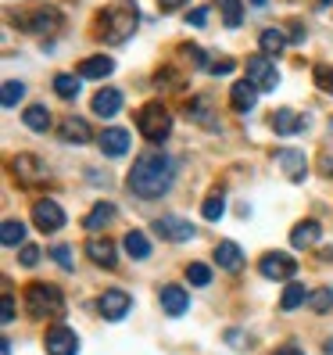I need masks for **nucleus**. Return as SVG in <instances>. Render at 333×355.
I'll return each instance as SVG.
<instances>
[{"instance_id":"1","label":"nucleus","mask_w":333,"mask_h":355,"mask_svg":"<svg viewBox=\"0 0 333 355\" xmlns=\"http://www.w3.org/2000/svg\"><path fill=\"white\" fill-rule=\"evenodd\" d=\"M172 183H176V162L158 155V151H143L136 158V165L129 169V191L143 201L169 194Z\"/></svg>"},{"instance_id":"2","label":"nucleus","mask_w":333,"mask_h":355,"mask_svg":"<svg viewBox=\"0 0 333 355\" xmlns=\"http://www.w3.org/2000/svg\"><path fill=\"white\" fill-rule=\"evenodd\" d=\"M100 36L104 44H126V40L136 33V8L126 4V0H118V4H111L108 11H100Z\"/></svg>"},{"instance_id":"3","label":"nucleus","mask_w":333,"mask_h":355,"mask_svg":"<svg viewBox=\"0 0 333 355\" xmlns=\"http://www.w3.org/2000/svg\"><path fill=\"white\" fill-rule=\"evenodd\" d=\"M136 130H140V137H147L151 144L165 140V137L172 133V115H169V108H165V104H158V101L143 104V108L136 112Z\"/></svg>"},{"instance_id":"4","label":"nucleus","mask_w":333,"mask_h":355,"mask_svg":"<svg viewBox=\"0 0 333 355\" xmlns=\"http://www.w3.org/2000/svg\"><path fill=\"white\" fill-rule=\"evenodd\" d=\"M26 305L36 320L44 316H61L65 312V298H61V291L51 287V284H29L26 287Z\"/></svg>"},{"instance_id":"5","label":"nucleus","mask_w":333,"mask_h":355,"mask_svg":"<svg viewBox=\"0 0 333 355\" xmlns=\"http://www.w3.org/2000/svg\"><path fill=\"white\" fill-rule=\"evenodd\" d=\"M247 79H251L258 90H276V83H280L276 61L269 58V54H255V58H247Z\"/></svg>"},{"instance_id":"6","label":"nucleus","mask_w":333,"mask_h":355,"mask_svg":"<svg viewBox=\"0 0 333 355\" xmlns=\"http://www.w3.org/2000/svg\"><path fill=\"white\" fill-rule=\"evenodd\" d=\"M33 223L44 230V234H57L61 226H65V212H61V205L51 201V198H39L33 205Z\"/></svg>"},{"instance_id":"7","label":"nucleus","mask_w":333,"mask_h":355,"mask_svg":"<svg viewBox=\"0 0 333 355\" xmlns=\"http://www.w3.org/2000/svg\"><path fill=\"white\" fill-rule=\"evenodd\" d=\"M258 273L265 277V280H290L298 273V262L290 259V255H283V252H269V255H262V262H258Z\"/></svg>"},{"instance_id":"8","label":"nucleus","mask_w":333,"mask_h":355,"mask_svg":"<svg viewBox=\"0 0 333 355\" xmlns=\"http://www.w3.org/2000/svg\"><path fill=\"white\" fill-rule=\"evenodd\" d=\"M129 309H133V298L126 295V291H104V295L97 298V312L104 320H126Z\"/></svg>"},{"instance_id":"9","label":"nucleus","mask_w":333,"mask_h":355,"mask_svg":"<svg viewBox=\"0 0 333 355\" xmlns=\"http://www.w3.org/2000/svg\"><path fill=\"white\" fill-rule=\"evenodd\" d=\"M44 348H47V355H75L79 352V338H75V330H69V327H51L47 338H44Z\"/></svg>"},{"instance_id":"10","label":"nucleus","mask_w":333,"mask_h":355,"mask_svg":"<svg viewBox=\"0 0 333 355\" xmlns=\"http://www.w3.org/2000/svg\"><path fill=\"white\" fill-rule=\"evenodd\" d=\"M154 230H158V237L172 241V244H183V241L194 237V223H186L183 216H161L154 223Z\"/></svg>"},{"instance_id":"11","label":"nucleus","mask_w":333,"mask_h":355,"mask_svg":"<svg viewBox=\"0 0 333 355\" xmlns=\"http://www.w3.org/2000/svg\"><path fill=\"white\" fill-rule=\"evenodd\" d=\"M18 26H22L26 33H54V29L61 26V11L39 8V11H33V15H22V18H18Z\"/></svg>"},{"instance_id":"12","label":"nucleus","mask_w":333,"mask_h":355,"mask_svg":"<svg viewBox=\"0 0 333 355\" xmlns=\"http://www.w3.org/2000/svg\"><path fill=\"white\" fill-rule=\"evenodd\" d=\"M11 169H15L18 183H44V180H47V165L39 162L36 155H18V158L11 162Z\"/></svg>"},{"instance_id":"13","label":"nucleus","mask_w":333,"mask_h":355,"mask_svg":"<svg viewBox=\"0 0 333 355\" xmlns=\"http://www.w3.org/2000/svg\"><path fill=\"white\" fill-rule=\"evenodd\" d=\"M276 165H283V173H287V180H294V183H301L305 180V151H298V148H280L276 151Z\"/></svg>"},{"instance_id":"14","label":"nucleus","mask_w":333,"mask_h":355,"mask_svg":"<svg viewBox=\"0 0 333 355\" xmlns=\"http://www.w3.org/2000/svg\"><path fill=\"white\" fill-rule=\"evenodd\" d=\"M115 72V61L108 54H97V58H82L79 65H75V76L79 79H104V76H111Z\"/></svg>"},{"instance_id":"15","label":"nucleus","mask_w":333,"mask_h":355,"mask_svg":"<svg viewBox=\"0 0 333 355\" xmlns=\"http://www.w3.org/2000/svg\"><path fill=\"white\" fill-rule=\"evenodd\" d=\"M161 309L169 312V316H183L186 309H190V295L179 287V284H169V287H161V295H158Z\"/></svg>"},{"instance_id":"16","label":"nucleus","mask_w":333,"mask_h":355,"mask_svg":"<svg viewBox=\"0 0 333 355\" xmlns=\"http://www.w3.org/2000/svg\"><path fill=\"white\" fill-rule=\"evenodd\" d=\"M255 101H258V87L251 79H237L233 83V90H230V104H233V112H251L255 108Z\"/></svg>"},{"instance_id":"17","label":"nucleus","mask_w":333,"mask_h":355,"mask_svg":"<svg viewBox=\"0 0 333 355\" xmlns=\"http://www.w3.org/2000/svg\"><path fill=\"white\" fill-rule=\"evenodd\" d=\"M100 155H108V158H122L129 151V133L126 130H104L100 133Z\"/></svg>"},{"instance_id":"18","label":"nucleus","mask_w":333,"mask_h":355,"mask_svg":"<svg viewBox=\"0 0 333 355\" xmlns=\"http://www.w3.org/2000/svg\"><path fill=\"white\" fill-rule=\"evenodd\" d=\"M115 216H118V208H115V205H108V201H97V205L90 208V216L82 219V226H87L90 234H97V230L111 226V223H115Z\"/></svg>"},{"instance_id":"19","label":"nucleus","mask_w":333,"mask_h":355,"mask_svg":"<svg viewBox=\"0 0 333 355\" xmlns=\"http://www.w3.org/2000/svg\"><path fill=\"white\" fill-rule=\"evenodd\" d=\"M118 108H122V94H118L115 87H104V90H97V94H93V112H97L100 119L118 115Z\"/></svg>"},{"instance_id":"20","label":"nucleus","mask_w":333,"mask_h":355,"mask_svg":"<svg viewBox=\"0 0 333 355\" xmlns=\"http://www.w3.org/2000/svg\"><path fill=\"white\" fill-rule=\"evenodd\" d=\"M87 255H90V262H97V266H104V269H111L115 262H118V255H115V244L108 241V237H93V241H87Z\"/></svg>"},{"instance_id":"21","label":"nucleus","mask_w":333,"mask_h":355,"mask_svg":"<svg viewBox=\"0 0 333 355\" xmlns=\"http://www.w3.org/2000/svg\"><path fill=\"white\" fill-rule=\"evenodd\" d=\"M215 262H219V269H226V273H237V269L244 266V252H240L233 241H219V248H215Z\"/></svg>"},{"instance_id":"22","label":"nucleus","mask_w":333,"mask_h":355,"mask_svg":"<svg viewBox=\"0 0 333 355\" xmlns=\"http://www.w3.org/2000/svg\"><path fill=\"white\" fill-rule=\"evenodd\" d=\"M305 126H308V119L298 115V112H290V108H280V112L273 115V130H276L280 137H290V133H298V130H305Z\"/></svg>"},{"instance_id":"23","label":"nucleus","mask_w":333,"mask_h":355,"mask_svg":"<svg viewBox=\"0 0 333 355\" xmlns=\"http://www.w3.org/2000/svg\"><path fill=\"white\" fill-rule=\"evenodd\" d=\"M323 237V226L316 223V219H308V223H298L294 230H290V244L294 248H312Z\"/></svg>"},{"instance_id":"24","label":"nucleus","mask_w":333,"mask_h":355,"mask_svg":"<svg viewBox=\"0 0 333 355\" xmlns=\"http://www.w3.org/2000/svg\"><path fill=\"white\" fill-rule=\"evenodd\" d=\"M93 133H90V126H87V119H75V115H69L65 122H61V140H69V144H87Z\"/></svg>"},{"instance_id":"25","label":"nucleus","mask_w":333,"mask_h":355,"mask_svg":"<svg viewBox=\"0 0 333 355\" xmlns=\"http://www.w3.org/2000/svg\"><path fill=\"white\" fill-rule=\"evenodd\" d=\"M122 244H126V255L136 259V262H143V259L151 255V241H147V234H143V230H129Z\"/></svg>"},{"instance_id":"26","label":"nucleus","mask_w":333,"mask_h":355,"mask_svg":"<svg viewBox=\"0 0 333 355\" xmlns=\"http://www.w3.org/2000/svg\"><path fill=\"white\" fill-rule=\"evenodd\" d=\"M22 122H26L33 133H47L51 130V112L44 108V104H33V108L22 112Z\"/></svg>"},{"instance_id":"27","label":"nucleus","mask_w":333,"mask_h":355,"mask_svg":"<svg viewBox=\"0 0 333 355\" xmlns=\"http://www.w3.org/2000/svg\"><path fill=\"white\" fill-rule=\"evenodd\" d=\"M0 241H4V248H18V244L26 241V223L4 219V223H0Z\"/></svg>"},{"instance_id":"28","label":"nucleus","mask_w":333,"mask_h":355,"mask_svg":"<svg viewBox=\"0 0 333 355\" xmlns=\"http://www.w3.org/2000/svg\"><path fill=\"white\" fill-rule=\"evenodd\" d=\"M305 298H308V291H305V284H298V280H290V284H287V291H283V298H280V309H283V312H294L298 305H305Z\"/></svg>"},{"instance_id":"29","label":"nucleus","mask_w":333,"mask_h":355,"mask_svg":"<svg viewBox=\"0 0 333 355\" xmlns=\"http://www.w3.org/2000/svg\"><path fill=\"white\" fill-rule=\"evenodd\" d=\"M258 44H262V54H269V58H276L283 47H287V36L280 33V29H265L262 36H258Z\"/></svg>"},{"instance_id":"30","label":"nucleus","mask_w":333,"mask_h":355,"mask_svg":"<svg viewBox=\"0 0 333 355\" xmlns=\"http://www.w3.org/2000/svg\"><path fill=\"white\" fill-rule=\"evenodd\" d=\"M219 11H222V22L230 29H237L244 22V4L240 0H219Z\"/></svg>"},{"instance_id":"31","label":"nucleus","mask_w":333,"mask_h":355,"mask_svg":"<svg viewBox=\"0 0 333 355\" xmlns=\"http://www.w3.org/2000/svg\"><path fill=\"white\" fill-rule=\"evenodd\" d=\"M54 94H57V97H65V101H75V97H79V79L69 76V72L54 76Z\"/></svg>"},{"instance_id":"32","label":"nucleus","mask_w":333,"mask_h":355,"mask_svg":"<svg viewBox=\"0 0 333 355\" xmlns=\"http://www.w3.org/2000/svg\"><path fill=\"white\" fill-rule=\"evenodd\" d=\"M308 309L312 312H330L333 309V287H319L316 295H308Z\"/></svg>"},{"instance_id":"33","label":"nucleus","mask_w":333,"mask_h":355,"mask_svg":"<svg viewBox=\"0 0 333 355\" xmlns=\"http://www.w3.org/2000/svg\"><path fill=\"white\" fill-rule=\"evenodd\" d=\"M186 280H190L194 287H208V284H212V269L201 266V262H190V266H186Z\"/></svg>"},{"instance_id":"34","label":"nucleus","mask_w":333,"mask_h":355,"mask_svg":"<svg viewBox=\"0 0 333 355\" xmlns=\"http://www.w3.org/2000/svg\"><path fill=\"white\" fill-rule=\"evenodd\" d=\"M26 97V83H18V79H8L4 83V108H18V101Z\"/></svg>"},{"instance_id":"35","label":"nucleus","mask_w":333,"mask_h":355,"mask_svg":"<svg viewBox=\"0 0 333 355\" xmlns=\"http://www.w3.org/2000/svg\"><path fill=\"white\" fill-rule=\"evenodd\" d=\"M201 212H204V219H222V212H226V201H222V194H212L204 205H201Z\"/></svg>"},{"instance_id":"36","label":"nucleus","mask_w":333,"mask_h":355,"mask_svg":"<svg viewBox=\"0 0 333 355\" xmlns=\"http://www.w3.org/2000/svg\"><path fill=\"white\" fill-rule=\"evenodd\" d=\"M316 87L326 90V94H333V69L330 65H316Z\"/></svg>"},{"instance_id":"37","label":"nucleus","mask_w":333,"mask_h":355,"mask_svg":"<svg viewBox=\"0 0 333 355\" xmlns=\"http://www.w3.org/2000/svg\"><path fill=\"white\" fill-rule=\"evenodd\" d=\"M186 115L197 119V122H212V119H208V97H194V104L186 108Z\"/></svg>"},{"instance_id":"38","label":"nucleus","mask_w":333,"mask_h":355,"mask_svg":"<svg viewBox=\"0 0 333 355\" xmlns=\"http://www.w3.org/2000/svg\"><path fill=\"white\" fill-rule=\"evenodd\" d=\"M51 255H54V262H57L61 269H72V266H75V262H72V248H69V244H57Z\"/></svg>"},{"instance_id":"39","label":"nucleus","mask_w":333,"mask_h":355,"mask_svg":"<svg viewBox=\"0 0 333 355\" xmlns=\"http://www.w3.org/2000/svg\"><path fill=\"white\" fill-rule=\"evenodd\" d=\"M18 262H22L26 269H33L39 262V248L36 244H22V255H18Z\"/></svg>"},{"instance_id":"40","label":"nucleus","mask_w":333,"mask_h":355,"mask_svg":"<svg viewBox=\"0 0 333 355\" xmlns=\"http://www.w3.org/2000/svg\"><path fill=\"white\" fill-rule=\"evenodd\" d=\"M204 18H208V8H194L190 15H186V22H190L194 29H201V26H204Z\"/></svg>"},{"instance_id":"41","label":"nucleus","mask_w":333,"mask_h":355,"mask_svg":"<svg viewBox=\"0 0 333 355\" xmlns=\"http://www.w3.org/2000/svg\"><path fill=\"white\" fill-rule=\"evenodd\" d=\"M233 69H237V65H233L230 58H222V61H212V72H215V76H230Z\"/></svg>"},{"instance_id":"42","label":"nucleus","mask_w":333,"mask_h":355,"mask_svg":"<svg viewBox=\"0 0 333 355\" xmlns=\"http://www.w3.org/2000/svg\"><path fill=\"white\" fill-rule=\"evenodd\" d=\"M273 355H305V348H301L298 341H287V345H280Z\"/></svg>"},{"instance_id":"43","label":"nucleus","mask_w":333,"mask_h":355,"mask_svg":"<svg viewBox=\"0 0 333 355\" xmlns=\"http://www.w3.org/2000/svg\"><path fill=\"white\" fill-rule=\"evenodd\" d=\"M0 320H4V323L15 320V302H11V295H4V312H0Z\"/></svg>"},{"instance_id":"44","label":"nucleus","mask_w":333,"mask_h":355,"mask_svg":"<svg viewBox=\"0 0 333 355\" xmlns=\"http://www.w3.org/2000/svg\"><path fill=\"white\" fill-rule=\"evenodd\" d=\"M183 51L190 54V61H194V65H204V51H201V47H194V44H190V47H183Z\"/></svg>"},{"instance_id":"45","label":"nucleus","mask_w":333,"mask_h":355,"mask_svg":"<svg viewBox=\"0 0 333 355\" xmlns=\"http://www.w3.org/2000/svg\"><path fill=\"white\" fill-rule=\"evenodd\" d=\"M183 4H186V0H158L161 11H176V8H183Z\"/></svg>"},{"instance_id":"46","label":"nucleus","mask_w":333,"mask_h":355,"mask_svg":"<svg viewBox=\"0 0 333 355\" xmlns=\"http://www.w3.org/2000/svg\"><path fill=\"white\" fill-rule=\"evenodd\" d=\"M226 341H230L233 348H240V345H244V341H240V330H230V334H226Z\"/></svg>"},{"instance_id":"47","label":"nucleus","mask_w":333,"mask_h":355,"mask_svg":"<svg viewBox=\"0 0 333 355\" xmlns=\"http://www.w3.org/2000/svg\"><path fill=\"white\" fill-rule=\"evenodd\" d=\"M326 176H333V158H326Z\"/></svg>"},{"instance_id":"48","label":"nucleus","mask_w":333,"mask_h":355,"mask_svg":"<svg viewBox=\"0 0 333 355\" xmlns=\"http://www.w3.org/2000/svg\"><path fill=\"white\" fill-rule=\"evenodd\" d=\"M323 348H326V355H333V341H326V345H323Z\"/></svg>"},{"instance_id":"49","label":"nucleus","mask_w":333,"mask_h":355,"mask_svg":"<svg viewBox=\"0 0 333 355\" xmlns=\"http://www.w3.org/2000/svg\"><path fill=\"white\" fill-rule=\"evenodd\" d=\"M251 4H255V8H265V4H269V0H251Z\"/></svg>"},{"instance_id":"50","label":"nucleus","mask_w":333,"mask_h":355,"mask_svg":"<svg viewBox=\"0 0 333 355\" xmlns=\"http://www.w3.org/2000/svg\"><path fill=\"white\" fill-rule=\"evenodd\" d=\"M319 4H333V0H319Z\"/></svg>"}]
</instances>
